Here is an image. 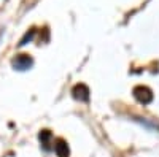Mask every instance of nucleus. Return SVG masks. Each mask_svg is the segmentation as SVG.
Wrapping results in <instances>:
<instances>
[{"label":"nucleus","instance_id":"1","mask_svg":"<svg viewBox=\"0 0 159 157\" xmlns=\"http://www.w3.org/2000/svg\"><path fill=\"white\" fill-rule=\"evenodd\" d=\"M134 97L137 98V102L148 105L153 100V92L147 86H137V87H134Z\"/></svg>","mask_w":159,"mask_h":157},{"label":"nucleus","instance_id":"2","mask_svg":"<svg viewBox=\"0 0 159 157\" xmlns=\"http://www.w3.org/2000/svg\"><path fill=\"white\" fill-rule=\"evenodd\" d=\"M32 57H29L27 54H21V56H16V59L13 60V67H15L16 70H29L32 67Z\"/></svg>","mask_w":159,"mask_h":157},{"label":"nucleus","instance_id":"3","mask_svg":"<svg viewBox=\"0 0 159 157\" xmlns=\"http://www.w3.org/2000/svg\"><path fill=\"white\" fill-rule=\"evenodd\" d=\"M73 97L80 102H88L89 100V89L84 84H76L73 87Z\"/></svg>","mask_w":159,"mask_h":157},{"label":"nucleus","instance_id":"4","mask_svg":"<svg viewBox=\"0 0 159 157\" xmlns=\"http://www.w3.org/2000/svg\"><path fill=\"white\" fill-rule=\"evenodd\" d=\"M54 151L57 154V157H69V145L64 140H57L54 145Z\"/></svg>","mask_w":159,"mask_h":157},{"label":"nucleus","instance_id":"5","mask_svg":"<svg viewBox=\"0 0 159 157\" xmlns=\"http://www.w3.org/2000/svg\"><path fill=\"white\" fill-rule=\"evenodd\" d=\"M49 140H51V132L49 130H43L42 133H40V141H42L43 145V149H49Z\"/></svg>","mask_w":159,"mask_h":157},{"label":"nucleus","instance_id":"6","mask_svg":"<svg viewBox=\"0 0 159 157\" xmlns=\"http://www.w3.org/2000/svg\"><path fill=\"white\" fill-rule=\"evenodd\" d=\"M34 35H35V30H34V29H30V30H29L27 33L24 35V38L21 40L19 46H24V45H27V41H30V40H32V38H34Z\"/></svg>","mask_w":159,"mask_h":157}]
</instances>
